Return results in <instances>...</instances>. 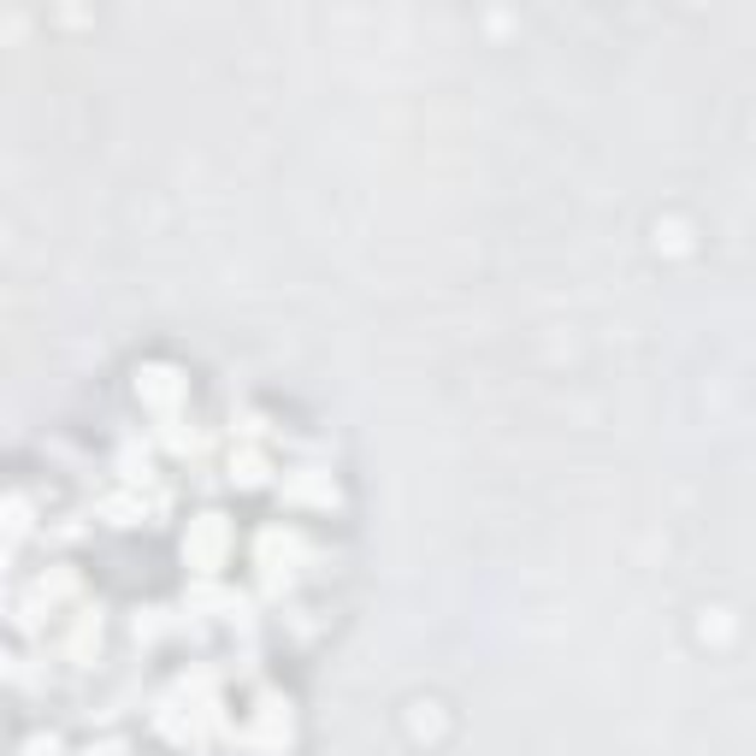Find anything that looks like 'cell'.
<instances>
[{
    "label": "cell",
    "mask_w": 756,
    "mask_h": 756,
    "mask_svg": "<svg viewBox=\"0 0 756 756\" xmlns=\"http://www.w3.org/2000/svg\"><path fill=\"white\" fill-rule=\"evenodd\" d=\"M225 544H231V533H225V520H219V515H201L196 526H189V538H183V556L196 550V567H201V574H219Z\"/></svg>",
    "instance_id": "obj_1"
},
{
    "label": "cell",
    "mask_w": 756,
    "mask_h": 756,
    "mask_svg": "<svg viewBox=\"0 0 756 756\" xmlns=\"http://www.w3.org/2000/svg\"><path fill=\"white\" fill-rule=\"evenodd\" d=\"M137 396H142V402H155V408H172L183 396V385H178V372L148 367V372H137Z\"/></svg>",
    "instance_id": "obj_2"
},
{
    "label": "cell",
    "mask_w": 756,
    "mask_h": 756,
    "mask_svg": "<svg viewBox=\"0 0 756 756\" xmlns=\"http://www.w3.org/2000/svg\"><path fill=\"white\" fill-rule=\"evenodd\" d=\"M0 526H7V538H24L30 533V503L24 497H0Z\"/></svg>",
    "instance_id": "obj_3"
},
{
    "label": "cell",
    "mask_w": 756,
    "mask_h": 756,
    "mask_svg": "<svg viewBox=\"0 0 756 756\" xmlns=\"http://www.w3.org/2000/svg\"><path fill=\"white\" fill-rule=\"evenodd\" d=\"M231 479L237 485H260V479H267V461H260L255 449H242V456H231Z\"/></svg>",
    "instance_id": "obj_4"
},
{
    "label": "cell",
    "mask_w": 756,
    "mask_h": 756,
    "mask_svg": "<svg viewBox=\"0 0 756 756\" xmlns=\"http://www.w3.org/2000/svg\"><path fill=\"white\" fill-rule=\"evenodd\" d=\"M24 756H60V745H53V739H30Z\"/></svg>",
    "instance_id": "obj_5"
},
{
    "label": "cell",
    "mask_w": 756,
    "mask_h": 756,
    "mask_svg": "<svg viewBox=\"0 0 756 756\" xmlns=\"http://www.w3.org/2000/svg\"><path fill=\"white\" fill-rule=\"evenodd\" d=\"M83 756H125V745H119V739H107V745H89Z\"/></svg>",
    "instance_id": "obj_6"
}]
</instances>
